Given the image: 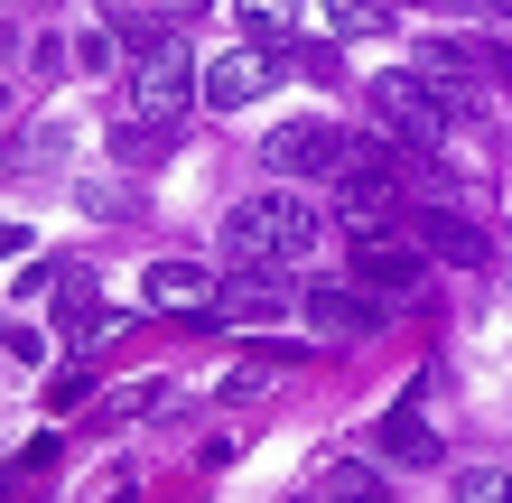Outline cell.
I'll return each instance as SVG.
<instances>
[{
	"instance_id": "1",
	"label": "cell",
	"mask_w": 512,
	"mask_h": 503,
	"mask_svg": "<svg viewBox=\"0 0 512 503\" xmlns=\"http://www.w3.org/2000/svg\"><path fill=\"white\" fill-rule=\"evenodd\" d=\"M317 243H326V215L289 187V177H280V187H261V196H243L224 215V252L252 261V271H289V261H308Z\"/></svg>"
},
{
	"instance_id": "2",
	"label": "cell",
	"mask_w": 512,
	"mask_h": 503,
	"mask_svg": "<svg viewBox=\"0 0 512 503\" xmlns=\"http://www.w3.org/2000/svg\"><path fill=\"white\" fill-rule=\"evenodd\" d=\"M187 103H205V66L187 56V38H159L149 56H131V75H122V122L131 131H168Z\"/></svg>"
},
{
	"instance_id": "3",
	"label": "cell",
	"mask_w": 512,
	"mask_h": 503,
	"mask_svg": "<svg viewBox=\"0 0 512 503\" xmlns=\"http://www.w3.org/2000/svg\"><path fill=\"white\" fill-rule=\"evenodd\" d=\"M373 122L391 131V140H410V150H447V112H438V94H429V75L419 66H391V75H373Z\"/></svg>"
},
{
	"instance_id": "4",
	"label": "cell",
	"mask_w": 512,
	"mask_h": 503,
	"mask_svg": "<svg viewBox=\"0 0 512 503\" xmlns=\"http://www.w3.org/2000/svg\"><path fill=\"white\" fill-rule=\"evenodd\" d=\"M345 261H354V289H373V299H410L419 271H429V252H419L410 233H391V224H354Z\"/></svg>"
},
{
	"instance_id": "5",
	"label": "cell",
	"mask_w": 512,
	"mask_h": 503,
	"mask_svg": "<svg viewBox=\"0 0 512 503\" xmlns=\"http://www.w3.org/2000/svg\"><path fill=\"white\" fill-rule=\"evenodd\" d=\"M326 187H336L345 224H382V215H391V196H401V150H391V140H354L345 168L326 177Z\"/></svg>"
},
{
	"instance_id": "6",
	"label": "cell",
	"mask_w": 512,
	"mask_h": 503,
	"mask_svg": "<svg viewBox=\"0 0 512 503\" xmlns=\"http://www.w3.org/2000/svg\"><path fill=\"white\" fill-rule=\"evenodd\" d=\"M345 150H354V140L326 122V112H308V122H280V131L261 140V168L298 187V177H336V168H345Z\"/></svg>"
},
{
	"instance_id": "7",
	"label": "cell",
	"mask_w": 512,
	"mask_h": 503,
	"mask_svg": "<svg viewBox=\"0 0 512 503\" xmlns=\"http://www.w3.org/2000/svg\"><path fill=\"white\" fill-rule=\"evenodd\" d=\"M298 317H308L317 336H336V345L382 336V299H373V289H354V280H317V289H298Z\"/></svg>"
},
{
	"instance_id": "8",
	"label": "cell",
	"mask_w": 512,
	"mask_h": 503,
	"mask_svg": "<svg viewBox=\"0 0 512 503\" xmlns=\"http://www.w3.org/2000/svg\"><path fill=\"white\" fill-rule=\"evenodd\" d=\"M270 84H280V56L243 38V47H224L215 66H205V112H252Z\"/></svg>"
},
{
	"instance_id": "9",
	"label": "cell",
	"mask_w": 512,
	"mask_h": 503,
	"mask_svg": "<svg viewBox=\"0 0 512 503\" xmlns=\"http://www.w3.org/2000/svg\"><path fill=\"white\" fill-rule=\"evenodd\" d=\"M215 271H205V261H149L140 271V299L149 308H168V317H215Z\"/></svg>"
},
{
	"instance_id": "10",
	"label": "cell",
	"mask_w": 512,
	"mask_h": 503,
	"mask_svg": "<svg viewBox=\"0 0 512 503\" xmlns=\"http://www.w3.org/2000/svg\"><path fill=\"white\" fill-rule=\"evenodd\" d=\"M419 252L475 271V261H494V233H485V215H466V205H429V215H419Z\"/></svg>"
},
{
	"instance_id": "11",
	"label": "cell",
	"mask_w": 512,
	"mask_h": 503,
	"mask_svg": "<svg viewBox=\"0 0 512 503\" xmlns=\"http://www.w3.org/2000/svg\"><path fill=\"white\" fill-rule=\"evenodd\" d=\"M298 299L280 289V271H252L243 261V280H224L215 289V317H233V327H270V317H289Z\"/></svg>"
},
{
	"instance_id": "12",
	"label": "cell",
	"mask_w": 512,
	"mask_h": 503,
	"mask_svg": "<svg viewBox=\"0 0 512 503\" xmlns=\"http://www.w3.org/2000/svg\"><path fill=\"white\" fill-rule=\"evenodd\" d=\"M382 457H391V466H438L447 448H438V429L419 420L410 401H391V410H382Z\"/></svg>"
},
{
	"instance_id": "13",
	"label": "cell",
	"mask_w": 512,
	"mask_h": 503,
	"mask_svg": "<svg viewBox=\"0 0 512 503\" xmlns=\"http://www.w3.org/2000/svg\"><path fill=\"white\" fill-rule=\"evenodd\" d=\"M233 19H243V38H252V47H280L289 28H298V0H243Z\"/></svg>"
},
{
	"instance_id": "14",
	"label": "cell",
	"mask_w": 512,
	"mask_h": 503,
	"mask_svg": "<svg viewBox=\"0 0 512 503\" xmlns=\"http://www.w3.org/2000/svg\"><path fill=\"white\" fill-rule=\"evenodd\" d=\"M112 327H122V308L94 299L84 280H66V336H112Z\"/></svg>"
},
{
	"instance_id": "15",
	"label": "cell",
	"mask_w": 512,
	"mask_h": 503,
	"mask_svg": "<svg viewBox=\"0 0 512 503\" xmlns=\"http://www.w3.org/2000/svg\"><path fill=\"white\" fill-rule=\"evenodd\" d=\"M391 10L382 0H326V38H382Z\"/></svg>"
},
{
	"instance_id": "16",
	"label": "cell",
	"mask_w": 512,
	"mask_h": 503,
	"mask_svg": "<svg viewBox=\"0 0 512 503\" xmlns=\"http://www.w3.org/2000/svg\"><path fill=\"white\" fill-rule=\"evenodd\" d=\"M326 503H382V476L373 466H326Z\"/></svg>"
},
{
	"instance_id": "17",
	"label": "cell",
	"mask_w": 512,
	"mask_h": 503,
	"mask_svg": "<svg viewBox=\"0 0 512 503\" xmlns=\"http://www.w3.org/2000/svg\"><path fill=\"white\" fill-rule=\"evenodd\" d=\"M75 56H84V75H122V38H112V28H84V38H75Z\"/></svg>"
},
{
	"instance_id": "18",
	"label": "cell",
	"mask_w": 512,
	"mask_h": 503,
	"mask_svg": "<svg viewBox=\"0 0 512 503\" xmlns=\"http://www.w3.org/2000/svg\"><path fill=\"white\" fill-rule=\"evenodd\" d=\"M457 503H512V476H503V466H466V476H457Z\"/></svg>"
},
{
	"instance_id": "19",
	"label": "cell",
	"mask_w": 512,
	"mask_h": 503,
	"mask_svg": "<svg viewBox=\"0 0 512 503\" xmlns=\"http://www.w3.org/2000/svg\"><path fill=\"white\" fill-rule=\"evenodd\" d=\"M84 205H94V215H131L140 196H131V187H84Z\"/></svg>"
},
{
	"instance_id": "20",
	"label": "cell",
	"mask_w": 512,
	"mask_h": 503,
	"mask_svg": "<svg viewBox=\"0 0 512 503\" xmlns=\"http://www.w3.org/2000/svg\"><path fill=\"white\" fill-rule=\"evenodd\" d=\"M47 289H56V271H19V280H10V299H19V308H38Z\"/></svg>"
},
{
	"instance_id": "21",
	"label": "cell",
	"mask_w": 512,
	"mask_h": 503,
	"mask_svg": "<svg viewBox=\"0 0 512 503\" xmlns=\"http://www.w3.org/2000/svg\"><path fill=\"white\" fill-rule=\"evenodd\" d=\"M19 243H28V233H19V224H0V261H10V252H19Z\"/></svg>"
},
{
	"instance_id": "22",
	"label": "cell",
	"mask_w": 512,
	"mask_h": 503,
	"mask_svg": "<svg viewBox=\"0 0 512 503\" xmlns=\"http://www.w3.org/2000/svg\"><path fill=\"white\" fill-rule=\"evenodd\" d=\"M10 494H19V466H0V503H10Z\"/></svg>"
},
{
	"instance_id": "23",
	"label": "cell",
	"mask_w": 512,
	"mask_h": 503,
	"mask_svg": "<svg viewBox=\"0 0 512 503\" xmlns=\"http://www.w3.org/2000/svg\"><path fill=\"white\" fill-rule=\"evenodd\" d=\"M475 10H494V19H512V0H475Z\"/></svg>"
},
{
	"instance_id": "24",
	"label": "cell",
	"mask_w": 512,
	"mask_h": 503,
	"mask_svg": "<svg viewBox=\"0 0 512 503\" xmlns=\"http://www.w3.org/2000/svg\"><path fill=\"white\" fill-rule=\"evenodd\" d=\"M10 94H19V84H10V75H0V112H10Z\"/></svg>"
},
{
	"instance_id": "25",
	"label": "cell",
	"mask_w": 512,
	"mask_h": 503,
	"mask_svg": "<svg viewBox=\"0 0 512 503\" xmlns=\"http://www.w3.org/2000/svg\"><path fill=\"white\" fill-rule=\"evenodd\" d=\"M177 10H215V0H177Z\"/></svg>"
},
{
	"instance_id": "26",
	"label": "cell",
	"mask_w": 512,
	"mask_h": 503,
	"mask_svg": "<svg viewBox=\"0 0 512 503\" xmlns=\"http://www.w3.org/2000/svg\"><path fill=\"white\" fill-rule=\"evenodd\" d=\"M503 66H512V38H503Z\"/></svg>"
},
{
	"instance_id": "27",
	"label": "cell",
	"mask_w": 512,
	"mask_h": 503,
	"mask_svg": "<svg viewBox=\"0 0 512 503\" xmlns=\"http://www.w3.org/2000/svg\"><path fill=\"white\" fill-rule=\"evenodd\" d=\"M429 10H438V0H429Z\"/></svg>"
}]
</instances>
